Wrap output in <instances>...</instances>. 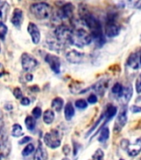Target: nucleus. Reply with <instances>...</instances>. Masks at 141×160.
Here are the masks:
<instances>
[{"label":"nucleus","instance_id":"nucleus-2","mask_svg":"<svg viewBox=\"0 0 141 160\" xmlns=\"http://www.w3.org/2000/svg\"><path fill=\"white\" fill-rule=\"evenodd\" d=\"M92 42V37L90 32H88L86 28H77L73 30L72 37V45L78 48H83L84 46L91 44Z\"/></svg>","mask_w":141,"mask_h":160},{"label":"nucleus","instance_id":"nucleus-21","mask_svg":"<svg viewBox=\"0 0 141 160\" xmlns=\"http://www.w3.org/2000/svg\"><path fill=\"white\" fill-rule=\"evenodd\" d=\"M64 113H65V118L67 121H70L72 119V118L74 117L75 114V109L73 105L71 102H68L65 106L64 108Z\"/></svg>","mask_w":141,"mask_h":160},{"label":"nucleus","instance_id":"nucleus-52","mask_svg":"<svg viewBox=\"0 0 141 160\" xmlns=\"http://www.w3.org/2000/svg\"><path fill=\"white\" fill-rule=\"evenodd\" d=\"M140 160H141V158H140Z\"/></svg>","mask_w":141,"mask_h":160},{"label":"nucleus","instance_id":"nucleus-15","mask_svg":"<svg viewBox=\"0 0 141 160\" xmlns=\"http://www.w3.org/2000/svg\"><path fill=\"white\" fill-rule=\"evenodd\" d=\"M132 94H133V88L130 84L124 88L123 92H122L121 96L119 98V99L121 100V102L124 104H127L129 102V100L131 98Z\"/></svg>","mask_w":141,"mask_h":160},{"label":"nucleus","instance_id":"nucleus-26","mask_svg":"<svg viewBox=\"0 0 141 160\" xmlns=\"http://www.w3.org/2000/svg\"><path fill=\"white\" fill-rule=\"evenodd\" d=\"M12 136L15 138L21 137L23 135V132H22V128L21 127V125L15 123L12 125Z\"/></svg>","mask_w":141,"mask_h":160},{"label":"nucleus","instance_id":"nucleus-4","mask_svg":"<svg viewBox=\"0 0 141 160\" xmlns=\"http://www.w3.org/2000/svg\"><path fill=\"white\" fill-rule=\"evenodd\" d=\"M54 36L62 44L72 45V37H73V30L65 25H59L56 28L54 31Z\"/></svg>","mask_w":141,"mask_h":160},{"label":"nucleus","instance_id":"nucleus-29","mask_svg":"<svg viewBox=\"0 0 141 160\" xmlns=\"http://www.w3.org/2000/svg\"><path fill=\"white\" fill-rule=\"evenodd\" d=\"M34 145L32 144V143H29L28 145H27L26 147L24 148V149L22 150V156H28V155H30L31 153H32L33 152V151H34Z\"/></svg>","mask_w":141,"mask_h":160},{"label":"nucleus","instance_id":"nucleus-13","mask_svg":"<svg viewBox=\"0 0 141 160\" xmlns=\"http://www.w3.org/2000/svg\"><path fill=\"white\" fill-rule=\"evenodd\" d=\"M107 88H108V82L106 80L99 81V82H97L96 84L92 86V89L94 90L95 92H96L97 94H99L100 96H103Z\"/></svg>","mask_w":141,"mask_h":160},{"label":"nucleus","instance_id":"nucleus-19","mask_svg":"<svg viewBox=\"0 0 141 160\" xmlns=\"http://www.w3.org/2000/svg\"><path fill=\"white\" fill-rule=\"evenodd\" d=\"M47 45H48V48L50 49L54 50V51H61V50L64 49L65 45H63L62 42H60L56 38H52V39H47Z\"/></svg>","mask_w":141,"mask_h":160},{"label":"nucleus","instance_id":"nucleus-1","mask_svg":"<svg viewBox=\"0 0 141 160\" xmlns=\"http://www.w3.org/2000/svg\"><path fill=\"white\" fill-rule=\"evenodd\" d=\"M82 19L83 20L87 28L91 32L90 33L92 35V41H94L97 47H102L106 42V38L103 33L101 22L89 12H85L84 14L82 15Z\"/></svg>","mask_w":141,"mask_h":160},{"label":"nucleus","instance_id":"nucleus-43","mask_svg":"<svg viewBox=\"0 0 141 160\" xmlns=\"http://www.w3.org/2000/svg\"><path fill=\"white\" fill-rule=\"evenodd\" d=\"M4 72H5L4 68H3V66H2V64L0 63V78L4 75Z\"/></svg>","mask_w":141,"mask_h":160},{"label":"nucleus","instance_id":"nucleus-18","mask_svg":"<svg viewBox=\"0 0 141 160\" xmlns=\"http://www.w3.org/2000/svg\"><path fill=\"white\" fill-rule=\"evenodd\" d=\"M117 113V108L115 107L114 105L109 104L106 107V110L105 112V116H106V122H104V124L102 125V127H104V125L107 122H109L110 120H111L115 116Z\"/></svg>","mask_w":141,"mask_h":160},{"label":"nucleus","instance_id":"nucleus-49","mask_svg":"<svg viewBox=\"0 0 141 160\" xmlns=\"http://www.w3.org/2000/svg\"><path fill=\"white\" fill-rule=\"evenodd\" d=\"M0 51H1V44H0Z\"/></svg>","mask_w":141,"mask_h":160},{"label":"nucleus","instance_id":"nucleus-11","mask_svg":"<svg viewBox=\"0 0 141 160\" xmlns=\"http://www.w3.org/2000/svg\"><path fill=\"white\" fill-rule=\"evenodd\" d=\"M27 32H29L30 36L32 38V42L34 44H37L41 39V33L37 25L33 22H29V24L27 26Z\"/></svg>","mask_w":141,"mask_h":160},{"label":"nucleus","instance_id":"nucleus-25","mask_svg":"<svg viewBox=\"0 0 141 160\" xmlns=\"http://www.w3.org/2000/svg\"><path fill=\"white\" fill-rule=\"evenodd\" d=\"M8 4L7 2L0 5V23H3V20L7 17V12L8 10Z\"/></svg>","mask_w":141,"mask_h":160},{"label":"nucleus","instance_id":"nucleus-5","mask_svg":"<svg viewBox=\"0 0 141 160\" xmlns=\"http://www.w3.org/2000/svg\"><path fill=\"white\" fill-rule=\"evenodd\" d=\"M43 140L47 147L51 148H57L59 147L62 142V135L58 130L52 129L51 132H47L45 134Z\"/></svg>","mask_w":141,"mask_h":160},{"label":"nucleus","instance_id":"nucleus-24","mask_svg":"<svg viewBox=\"0 0 141 160\" xmlns=\"http://www.w3.org/2000/svg\"><path fill=\"white\" fill-rule=\"evenodd\" d=\"M110 137V129L107 127H104L101 131V133L98 138V141L101 142H105Z\"/></svg>","mask_w":141,"mask_h":160},{"label":"nucleus","instance_id":"nucleus-23","mask_svg":"<svg viewBox=\"0 0 141 160\" xmlns=\"http://www.w3.org/2000/svg\"><path fill=\"white\" fill-rule=\"evenodd\" d=\"M55 118V113L51 109L46 110L43 113V121L45 123L47 124H51Z\"/></svg>","mask_w":141,"mask_h":160},{"label":"nucleus","instance_id":"nucleus-7","mask_svg":"<svg viewBox=\"0 0 141 160\" xmlns=\"http://www.w3.org/2000/svg\"><path fill=\"white\" fill-rule=\"evenodd\" d=\"M128 120V117H127V108L125 106L122 108L120 112H119V114L117 116L116 120L115 122L114 125V131L115 132H118L120 131H121L122 128L125 126Z\"/></svg>","mask_w":141,"mask_h":160},{"label":"nucleus","instance_id":"nucleus-9","mask_svg":"<svg viewBox=\"0 0 141 160\" xmlns=\"http://www.w3.org/2000/svg\"><path fill=\"white\" fill-rule=\"evenodd\" d=\"M73 11H74V7L71 2H67L66 4L61 7L57 15L58 19H71L73 17Z\"/></svg>","mask_w":141,"mask_h":160},{"label":"nucleus","instance_id":"nucleus-32","mask_svg":"<svg viewBox=\"0 0 141 160\" xmlns=\"http://www.w3.org/2000/svg\"><path fill=\"white\" fill-rule=\"evenodd\" d=\"M127 2L133 8H141V0H127Z\"/></svg>","mask_w":141,"mask_h":160},{"label":"nucleus","instance_id":"nucleus-27","mask_svg":"<svg viewBox=\"0 0 141 160\" xmlns=\"http://www.w3.org/2000/svg\"><path fill=\"white\" fill-rule=\"evenodd\" d=\"M123 90H124L123 86H122L120 82H116V83L112 87L111 92L113 94L116 95L117 97H118V98H119L121 96L122 92H123Z\"/></svg>","mask_w":141,"mask_h":160},{"label":"nucleus","instance_id":"nucleus-17","mask_svg":"<svg viewBox=\"0 0 141 160\" xmlns=\"http://www.w3.org/2000/svg\"><path fill=\"white\" fill-rule=\"evenodd\" d=\"M127 65L134 69H138L139 68V58H138V54L136 52H133L129 55L127 59Z\"/></svg>","mask_w":141,"mask_h":160},{"label":"nucleus","instance_id":"nucleus-14","mask_svg":"<svg viewBox=\"0 0 141 160\" xmlns=\"http://www.w3.org/2000/svg\"><path fill=\"white\" fill-rule=\"evenodd\" d=\"M23 19V14H22V11L20 8H15L13 12H12V18H11V22L14 26L16 27H20L22 22Z\"/></svg>","mask_w":141,"mask_h":160},{"label":"nucleus","instance_id":"nucleus-10","mask_svg":"<svg viewBox=\"0 0 141 160\" xmlns=\"http://www.w3.org/2000/svg\"><path fill=\"white\" fill-rule=\"evenodd\" d=\"M45 61L48 63L51 69L56 74H59L61 72V61H60L59 58L56 55L47 53L45 57Z\"/></svg>","mask_w":141,"mask_h":160},{"label":"nucleus","instance_id":"nucleus-31","mask_svg":"<svg viewBox=\"0 0 141 160\" xmlns=\"http://www.w3.org/2000/svg\"><path fill=\"white\" fill-rule=\"evenodd\" d=\"M92 158H93L94 160H104V152H103V150L101 149V148H98L95 152Z\"/></svg>","mask_w":141,"mask_h":160},{"label":"nucleus","instance_id":"nucleus-47","mask_svg":"<svg viewBox=\"0 0 141 160\" xmlns=\"http://www.w3.org/2000/svg\"><path fill=\"white\" fill-rule=\"evenodd\" d=\"M139 63H140V66H141V53L139 55Z\"/></svg>","mask_w":141,"mask_h":160},{"label":"nucleus","instance_id":"nucleus-41","mask_svg":"<svg viewBox=\"0 0 141 160\" xmlns=\"http://www.w3.org/2000/svg\"><path fill=\"white\" fill-rule=\"evenodd\" d=\"M62 151L64 152L65 155H68L71 152V148H70L69 145H65L63 148H62Z\"/></svg>","mask_w":141,"mask_h":160},{"label":"nucleus","instance_id":"nucleus-40","mask_svg":"<svg viewBox=\"0 0 141 160\" xmlns=\"http://www.w3.org/2000/svg\"><path fill=\"white\" fill-rule=\"evenodd\" d=\"M130 111L132 112H134V113H138V112H141V107H139V106H132L130 108Z\"/></svg>","mask_w":141,"mask_h":160},{"label":"nucleus","instance_id":"nucleus-35","mask_svg":"<svg viewBox=\"0 0 141 160\" xmlns=\"http://www.w3.org/2000/svg\"><path fill=\"white\" fill-rule=\"evenodd\" d=\"M7 32V28L3 23H0V38L4 39L5 34Z\"/></svg>","mask_w":141,"mask_h":160},{"label":"nucleus","instance_id":"nucleus-12","mask_svg":"<svg viewBox=\"0 0 141 160\" xmlns=\"http://www.w3.org/2000/svg\"><path fill=\"white\" fill-rule=\"evenodd\" d=\"M66 58L69 62L77 64V63H80L82 62L84 54L82 52H78L77 50H71L66 54Z\"/></svg>","mask_w":141,"mask_h":160},{"label":"nucleus","instance_id":"nucleus-33","mask_svg":"<svg viewBox=\"0 0 141 160\" xmlns=\"http://www.w3.org/2000/svg\"><path fill=\"white\" fill-rule=\"evenodd\" d=\"M32 116H33L35 118H39L41 117L42 113L41 108H39V107L34 108L32 109Z\"/></svg>","mask_w":141,"mask_h":160},{"label":"nucleus","instance_id":"nucleus-34","mask_svg":"<svg viewBox=\"0 0 141 160\" xmlns=\"http://www.w3.org/2000/svg\"><path fill=\"white\" fill-rule=\"evenodd\" d=\"M135 89L137 93H141V72L139 74L138 78H136L135 82Z\"/></svg>","mask_w":141,"mask_h":160},{"label":"nucleus","instance_id":"nucleus-20","mask_svg":"<svg viewBox=\"0 0 141 160\" xmlns=\"http://www.w3.org/2000/svg\"><path fill=\"white\" fill-rule=\"evenodd\" d=\"M126 151L129 156L135 157L141 152V143H139V142H136L134 144L129 143L128 148H126Z\"/></svg>","mask_w":141,"mask_h":160},{"label":"nucleus","instance_id":"nucleus-42","mask_svg":"<svg viewBox=\"0 0 141 160\" xmlns=\"http://www.w3.org/2000/svg\"><path fill=\"white\" fill-rule=\"evenodd\" d=\"M30 140H32V138L31 137H24L22 138L21 141H19V143L20 144H23V143H26V142H28Z\"/></svg>","mask_w":141,"mask_h":160},{"label":"nucleus","instance_id":"nucleus-36","mask_svg":"<svg viewBox=\"0 0 141 160\" xmlns=\"http://www.w3.org/2000/svg\"><path fill=\"white\" fill-rule=\"evenodd\" d=\"M98 99H97V96L95 93H92L91 95H89V97L87 98V102L91 103V104H94V103H96Z\"/></svg>","mask_w":141,"mask_h":160},{"label":"nucleus","instance_id":"nucleus-45","mask_svg":"<svg viewBox=\"0 0 141 160\" xmlns=\"http://www.w3.org/2000/svg\"><path fill=\"white\" fill-rule=\"evenodd\" d=\"M30 89L32 90V91H33V92H38V91H39V88H38V87L36 86V85H35V86H32Z\"/></svg>","mask_w":141,"mask_h":160},{"label":"nucleus","instance_id":"nucleus-37","mask_svg":"<svg viewBox=\"0 0 141 160\" xmlns=\"http://www.w3.org/2000/svg\"><path fill=\"white\" fill-rule=\"evenodd\" d=\"M13 95L14 97L17 98V99H22V92L21 91L19 88H16L14 90H13Z\"/></svg>","mask_w":141,"mask_h":160},{"label":"nucleus","instance_id":"nucleus-8","mask_svg":"<svg viewBox=\"0 0 141 160\" xmlns=\"http://www.w3.org/2000/svg\"><path fill=\"white\" fill-rule=\"evenodd\" d=\"M120 32V28L116 22H115V19L110 18L106 22V29H105V34L108 38H115L118 36Z\"/></svg>","mask_w":141,"mask_h":160},{"label":"nucleus","instance_id":"nucleus-6","mask_svg":"<svg viewBox=\"0 0 141 160\" xmlns=\"http://www.w3.org/2000/svg\"><path fill=\"white\" fill-rule=\"evenodd\" d=\"M37 66V61L29 53L24 52L22 55V67L26 72H31Z\"/></svg>","mask_w":141,"mask_h":160},{"label":"nucleus","instance_id":"nucleus-50","mask_svg":"<svg viewBox=\"0 0 141 160\" xmlns=\"http://www.w3.org/2000/svg\"><path fill=\"white\" fill-rule=\"evenodd\" d=\"M0 2H1V0H0Z\"/></svg>","mask_w":141,"mask_h":160},{"label":"nucleus","instance_id":"nucleus-38","mask_svg":"<svg viewBox=\"0 0 141 160\" xmlns=\"http://www.w3.org/2000/svg\"><path fill=\"white\" fill-rule=\"evenodd\" d=\"M129 143H130V142H129V141L128 139H122L121 142H120V146H121V148L123 149L126 150V148H128Z\"/></svg>","mask_w":141,"mask_h":160},{"label":"nucleus","instance_id":"nucleus-44","mask_svg":"<svg viewBox=\"0 0 141 160\" xmlns=\"http://www.w3.org/2000/svg\"><path fill=\"white\" fill-rule=\"evenodd\" d=\"M73 145H74V147H75V152H74V154H77V150H78V144H77V142H73Z\"/></svg>","mask_w":141,"mask_h":160},{"label":"nucleus","instance_id":"nucleus-48","mask_svg":"<svg viewBox=\"0 0 141 160\" xmlns=\"http://www.w3.org/2000/svg\"><path fill=\"white\" fill-rule=\"evenodd\" d=\"M62 160H70V159H69V158H63Z\"/></svg>","mask_w":141,"mask_h":160},{"label":"nucleus","instance_id":"nucleus-51","mask_svg":"<svg viewBox=\"0 0 141 160\" xmlns=\"http://www.w3.org/2000/svg\"><path fill=\"white\" fill-rule=\"evenodd\" d=\"M120 160H124V159H120Z\"/></svg>","mask_w":141,"mask_h":160},{"label":"nucleus","instance_id":"nucleus-39","mask_svg":"<svg viewBox=\"0 0 141 160\" xmlns=\"http://www.w3.org/2000/svg\"><path fill=\"white\" fill-rule=\"evenodd\" d=\"M21 104L23 105V106H28L30 104V100L28 98L23 97L21 99Z\"/></svg>","mask_w":141,"mask_h":160},{"label":"nucleus","instance_id":"nucleus-28","mask_svg":"<svg viewBox=\"0 0 141 160\" xmlns=\"http://www.w3.org/2000/svg\"><path fill=\"white\" fill-rule=\"evenodd\" d=\"M25 124L28 130H33L36 127V120L35 118H32L31 116H27L25 119Z\"/></svg>","mask_w":141,"mask_h":160},{"label":"nucleus","instance_id":"nucleus-22","mask_svg":"<svg viewBox=\"0 0 141 160\" xmlns=\"http://www.w3.org/2000/svg\"><path fill=\"white\" fill-rule=\"evenodd\" d=\"M64 105V101L62 98H55L52 101V108L56 112H61Z\"/></svg>","mask_w":141,"mask_h":160},{"label":"nucleus","instance_id":"nucleus-16","mask_svg":"<svg viewBox=\"0 0 141 160\" xmlns=\"http://www.w3.org/2000/svg\"><path fill=\"white\" fill-rule=\"evenodd\" d=\"M47 151L45 149L43 146H42V143L41 142H39V144H38V147H37L36 152H35L34 158H33V160H47Z\"/></svg>","mask_w":141,"mask_h":160},{"label":"nucleus","instance_id":"nucleus-3","mask_svg":"<svg viewBox=\"0 0 141 160\" xmlns=\"http://www.w3.org/2000/svg\"><path fill=\"white\" fill-rule=\"evenodd\" d=\"M30 11L32 13V15L35 18H37V19L44 20L51 17L52 8L47 2H40L31 5Z\"/></svg>","mask_w":141,"mask_h":160},{"label":"nucleus","instance_id":"nucleus-30","mask_svg":"<svg viewBox=\"0 0 141 160\" xmlns=\"http://www.w3.org/2000/svg\"><path fill=\"white\" fill-rule=\"evenodd\" d=\"M87 102L85 99H78L75 102V106L79 109H85L87 108Z\"/></svg>","mask_w":141,"mask_h":160},{"label":"nucleus","instance_id":"nucleus-46","mask_svg":"<svg viewBox=\"0 0 141 160\" xmlns=\"http://www.w3.org/2000/svg\"><path fill=\"white\" fill-rule=\"evenodd\" d=\"M26 78H27V81H32V75L31 73H27V76H26Z\"/></svg>","mask_w":141,"mask_h":160}]
</instances>
